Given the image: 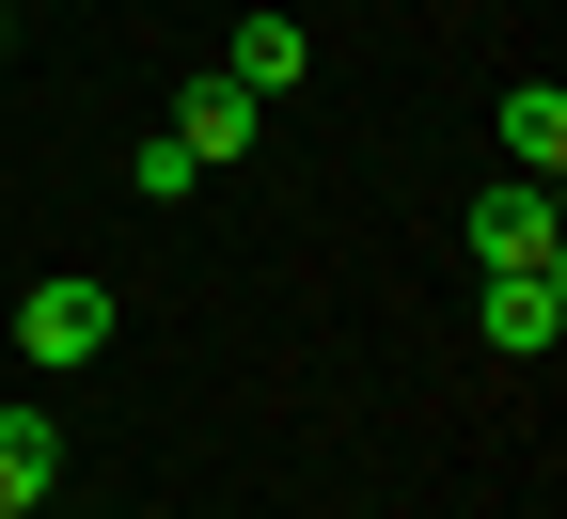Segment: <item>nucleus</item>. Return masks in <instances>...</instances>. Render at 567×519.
Listing matches in <instances>:
<instances>
[{"mask_svg": "<svg viewBox=\"0 0 567 519\" xmlns=\"http://www.w3.org/2000/svg\"><path fill=\"white\" fill-rule=\"evenodd\" d=\"M111 346V283H80V268H48V283H17V362H95Z\"/></svg>", "mask_w": 567, "mask_h": 519, "instance_id": "obj_1", "label": "nucleus"}, {"mask_svg": "<svg viewBox=\"0 0 567 519\" xmlns=\"http://www.w3.org/2000/svg\"><path fill=\"white\" fill-rule=\"evenodd\" d=\"M457 237H473V268H567V220H551V189H536V174H505V189L457 220Z\"/></svg>", "mask_w": 567, "mask_h": 519, "instance_id": "obj_2", "label": "nucleus"}, {"mask_svg": "<svg viewBox=\"0 0 567 519\" xmlns=\"http://www.w3.org/2000/svg\"><path fill=\"white\" fill-rule=\"evenodd\" d=\"M488 346H505V362H551L567 346V268H488Z\"/></svg>", "mask_w": 567, "mask_h": 519, "instance_id": "obj_3", "label": "nucleus"}, {"mask_svg": "<svg viewBox=\"0 0 567 519\" xmlns=\"http://www.w3.org/2000/svg\"><path fill=\"white\" fill-rule=\"evenodd\" d=\"M221 80L284 111V95H300V80H316V32H300V17H284V0H252V17H237V48H221Z\"/></svg>", "mask_w": 567, "mask_h": 519, "instance_id": "obj_4", "label": "nucleus"}, {"mask_svg": "<svg viewBox=\"0 0 567 519\" xmlns=\"http://www.w3.org/2000/svg\"><path fill=\"white\" fill-rule=\"evenodd\" d=\"M174 142H189V158H205V174H221V158H252V142H268V95H237V80H221V63H205V80L174 95Z\"/></svg>", "mask_w": 567, "mask_h": 519, "instance_id": "obj_5", "label": "nucleus"}, {"mask_svg": "<svg viewBox=\"0 0 567 519\" xmlns=\"http://www.w3.org/2000/svg\"><path fill=\"white\" fill-rule=\"evenodd\" d=\"M488 126H505V174H536V189L567 174V95H551V80H520V95L488 111Z\"/></svg>", "mask_w": 567, "mask_h": 519, "instance_id": "obj_6", "label": "nucleus"}, {"mask_svg": "<svg viewBox=\"0 0 567 519\" xmlns=\"http://www.w3.org/2000/svg\"><path fill=\"white\" fill-rule=\"evenodd\" d=\"M63 488V425L48 409H0V504H48Z\"/></svg>", "mask_w": 567, "mask_h": 519, "instance_id": "obj_7", "label": "nucleus"}, {"mask_svg": "<svg viewBox=\"0 0 567 519\" xmlns=\"http://www.w3.org/2000/svg\"><path fill=\"white\" fill-rule=\"evenodd\" d=\"M126 189H142V205H189V189H205V158H189V142L158 126V142H142V158H126Z\"/></svg>", "mask_w": 567, "mask_h": 519, "instance_id": "obj_8", "label": "nucleus"}, {"mask_svg": "<svg viewBox=\"0 0 567 519\" xmlns=\"http://www.w3.org/2000/svg\"><path fill=\"white\" fill-rule=\"evenodd\" d=\"M0 519H48V504H0Z\"/></svg>", "mask_w": 567, "mask_h": 519, "instance_id": "obj_9", "label": "nucleus"}]
</instances>
